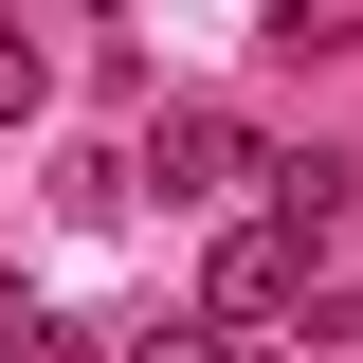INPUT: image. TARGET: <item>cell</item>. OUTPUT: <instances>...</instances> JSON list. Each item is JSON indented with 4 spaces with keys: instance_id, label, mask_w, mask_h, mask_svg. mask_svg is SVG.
I'll return each mask as SVG.
<instances>
[{
    "instance_id": "6da1fadb",
    "label": "cell",
    "mask_w": 363,
    "mask_h": 363,
    "mask_svg": "<svg viewBox=\"0 0 363 363\" xmlns=\"http://www.w3.org/2000/svg\"><path fill=\"white\" fill-rule=\"evenodd\" d=\"M128 182H145V200H236V182H272V164H255V128H236L218 91H182V109H145Z\"/></svg>"
},
{
    "instance_id": "7a4b0ae2",
    "label": "cell",
    "mask_w": 363,
    "mask_h": 363,
    "mask_svg": "<svg viewBox=\"0 0 363 363\" xmlns=\"http://www.w3.org/2000/svg\"><path fill=\"white\" fill-rule=\"evenodd\" d=\"M309 255H327V236H291V218H236V236H218V327H255V309H309Z\"/></svg>"
},
{
    "instance_id": "3957f363",
    "label": "cell",
    "mask_w": 363,
    "mask_h": 363,
    "mask_svg": "<svg viewBox=\"0 0 363 363\" xmlns=\"http://www.w3.org/2000/svg\"><path fill=\"white\" fill-rule=\"evenodd\" d=\"M345 200H363V164H345V145H272V218H291V236H327Z\"/></svg>"
},
{
    "instance_id": "277c9868",
    "label": "cell",
    "mask_w": 363,
    "mask_h": 363,
    "mask_svg": "<svg viewBox=\"0 0 363 363\" xmlns=\"http://www.w3.org/2000/svg\"><path fill=\"white\" fill-rule=\"evenodd\" d=\"M37 91H55V55L18 37V0H0V128H18V109H37Z\"/></svg>"
},
{
    "instance_id": "5b68a950",
    "label": "cell",
    "mask_w": 363,
    "mask_h": 363,
    "mask_svg": "<svg viewBox=\"0 0 363 363\" xmlns=\"http://www.w3.org/2000/svg\"><path fill=\"white\" fill-rule=\"evenodd\" d=\"M0 363H91V327H55V309H0Z\"/></svg>"
},
{
    "instance_id": "8992f818",
    "label": "cell",
    "mask_w": 363,
    "mask_h": 363,
    "mask_svg": "<svg viewBox=\"0 0 363 363\" xmlns=\"http://www.w3.org/2000/svg\"><path fill=\"white\" fill-rule=\"evenodd\" d=\"M128 363H236V345H218V327H145Z\"/></svg>"
}]
</instances>
